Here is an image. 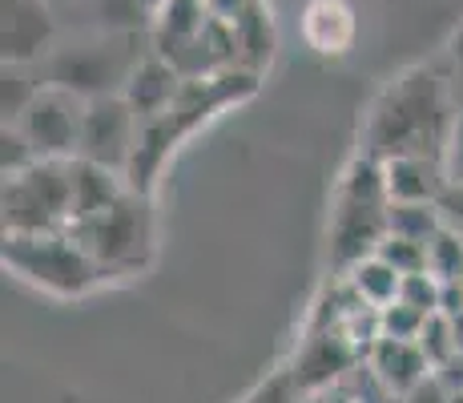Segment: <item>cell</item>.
I'll return each mask as SVG.
<instances>
[{"label":"cell","instance_id":"1","mask_svg":"<svg viewBox=\"0 0 463 403\" xmlns=\"http://www.w3.org/2000/svg\"><path fill=\"white\" fill-rule=\"evenodd\" d=\"M463 118L448 65H415L399 73L375 97L363 125V154L375 161L391 158H439L448 161Z\"/></svg>","mask_w":463,"mask_h":403},{"label":"cell","instance_id":"2","mask_svg":"<svg viewBox=\"0 0 463 403\" xmlns=\"http://www.w3.org/2000/svg\"><path fill=\"white\" fill-rule=\"evenodd\" d=\"M254 89H258V73H246V69H226V73H218V77L185 81L182 93L174 97L169 110H162L149 121H141L137 149H133L129 169H126L133 190H141V194L154 190V182H157V174H162V166L169 161V154H174L194 130H202L213 113L246 101Z\"/></svg>","mask_w":463,"mask_h":403},{"label":"cell","instance_id":"3","mask_svg":"<svg viewBox=\"0 0 463 403\" xmlns=\"http://www.w3.org/2000/svg\"><path fill=\"white\" fill-rule=\"evenodd\" d=\"M149 49L165 57L185 81L238 69L234 24L222 21L206 0H165L149 21Z\"/></svg>","mask_w":463,"mask_h":403},{"label":"cell","instance_id":"4","mask_svg":"<svg viewBox=\"0 0 463 403\" xmlns=\"http://www.w3.org/2000/svg\"><path fill=\"white\" fill-rule=\"evenodd\" d=\"M391 235V194L383 182V166L363 154L346 169L338 186L335 222H331V263L338 271H351L367 254H375L379 242Z\"/></svg>","mask_w":463,"mask_h":403},{"label":"cell","instance_id":"5","mask_svg":"<svg viewBox=\"0 0 463 403\" xmlns=\"http://www.w3.org/2000/svg\"><path fill=\"white\" fill-rule=\"evenodd\" d=\"M77 242L89 250L97 271L105 279H129V274L146 271L154 258V210H149V194L129 190L113 206L89 214V218L69 226Z\"/></svg>","mask_w":463,"mask_h":403},{"label":"cell","instance_id":"6","mask_svg":"<svg viewBox=\"0 0 463 403\" xmlns=\"http://www.w3.org/2000/svg\"><path fill=\"white\" fill-rule=\"evenodd\" d=\"M5 235H49L73 226V158H37L5 174L0 190Z\"/></svg>","mask_w":463,"mask_h":403},{"label":"cell","instance_id":"7","mask_svg":"<svg viewBox=\"0 0 463 403\" xmlns=\"http://www.w3.org/2000/svg\"><path fill=\"white\" fill-rule=\"evenodd\" d=\"M5 266L21 283L37 291L77 299L89 294L105 274L89 258V250L77 242L73 230H49V235H5Z\"/></svg>","mask_w":463,"mask_h":403},{"label":"cell","instance_id":"8","mask_svg":"<svg viewBox=\"0 0 463 403\" xmlns=\"http://www.w3.org/2000/svg\"><path fill=\"white\" fill-rule=\"evenodd\" d=\"M133 44H137V33H97V37H89L81 44H65V49L49 53L44 81L65 85L81 97L121 93L133 65L146 57Z\"/></svg>","mask_w":463,"mask_h":403},{"label":"cell","instance_id":"9","mask_svg":"<svg viewBox=\"0 0 463 403\" xmlns=\"http://www.w3.org/2000/svg\"><path fill=\"white\" fill-rule=\"evenodd\" d=\"M85 105H89V97L44 81L41 93L33 97L29 110L13 125H21V133L33 141L37 158H77L81 130H85Z\"/></svg>","mask_w":463,"mask_h":403},{"label":"cell","instance_id":"10","mask_svg":"<svg viewBox=\"0 0 463 403\" xmlns=\"http://www.w3.org/2000/svg\"><path fill=\"white\" fill-rule=\"evenodd\" d=\"M141 138V118L133 113V105L121 93L89 97L85 105V130H81V149L77 158L101 161L109 169H129V158L137 149Z\"/></svg>","mask_w":463,"mask_h":403},{"label":"cell","instance_id":"11","mask_svg":"<svg viewBox=\"0 0 463 403\" xmlns=\"http://www.w3.org/2000/svg\"><path fill=\"white\" fill-rule=\"evenodd\" d=\"M57 8L52 0H0V57L8 65H33L52 53Z\"/></svg>","mask_w":463,"mask_h":403},{"label":"cell","instance_id":"12","mask_svg":"<svg viewBox=\"0 0 463 403\" xmlns=\"http://www.w3.org/2000/svg\"><path fill=\"white\" fill-rule=\"evenodd\" d=\"M182 85H185V77L177 73L165 57H157V53L149 49L146 57L133 65V73L126 81V89H121V97L133 105V113H137L141 121H149V118H157L162 110L174 105V97L182 93Z\"/></svg>","mask_w":463,"mask_h":403},{"label":"cell","instance_id":"13","mask_svg":"<svg viewBox=\"0 0 463 403\" xmlns=\"http://www.w3.org/2000/svg\"><path fill=\"white\" fill-rule=\"evenodd\" d=\"M379 166L391 202H439L451 186V169L439 158H391Z\"/></svg>","mask_w":463,"mask_h":403},{"label":"cell","instance_id":"14","mask_svg":"<svg viewBox=\"0 0 463 403\" xmlns=\"http://www.w3.org/2000/svg\"><path fill=\"white\" fill-rule=\"evenodd\" d=\"M302 37L323 57H343L354 41V8L346 0H310L302 13Z\"/></svg>","mask_w":463,"mask_h":403},{"label":"cell","instance_id":"15","mask_svg":"<svg viewBox=\"0 0 463 403\" xmlns=\"http://www.w3.org/2000/svg\"><path fill=\"white\" fill-rule=\"evenodd\" d=\"M126 190H129V178L121 169H109L89 158H73V222L113 206Z\"/></svg>","mask_w":463,"mask_h":403},{"label":"cell","instance_id":"16","mask_svg":"<svg viewBox=\"0 0 463 403\" xmlns=\"http://www.w3.org/2000/svg\"><path fill=\"white\" fill-rule=\"evenodd\" d=\"M234 41H238V69L262 77V69L274 61V44H279V37H274V16L266 8V0H250L238 13Z\"/></svg>","mask_w":463,"mask_h":403},{"label":"cell","instance_id":"17","mask_svg":"<svg viewBox=\"0 0 463 403\" xmlns=\"http://www.w3.org/2000/svg\"><path fill=\"white\" fill-rule=\"evenodd\" d=\"M427 367H431V363H427V355L420 351V343H415V339L379 335V343H375V371H379L395 391L415 388V383L423 379Z\"/></svg>","mask_w":463,"mask_h":403},{"label":"cell","instance_id":"18","mask_svg":"<svg viewBox=\"0 0 463 403\" xmlns=\"http://www.w3.org/2000/svg\"><path fill=\"white\" fill-rule=\"evenodd\" d=\"M351 286L359 294V302L367 307H391L399 299V286H403V274L379 254H367L363 263L351 266Z\"/></svg>","mask_w":463,"mask_h":403},{"label":"cell","instance_id":"19","mask_svg":"<svg viewBox=\"0 0 463 403\" xmlns=\"http://www.w3.org/2000/svg\"><path fill=\"white\" fill-rule=\"evenodd\" d=\"M93 16L97 33H137L149 29L154 13L146 8V0H81Z\"/></svg>","mask_w":463,"mask_h":403},{"label":"cell","instance_id":"20","mask_svg":"<svg viewBox=\"0 0 463 403\" xmlns=\"http://www.w3.org/2000/svg\"><path fill=\"white\" fill-rule=\"evenodd\" d=\"M427 271L439 283L463 279V235L456 226H448V222L427 238Z\"/></svg>","mask_w":463,"mask_h":403},{"label":"cell","instance_id":"21","mask_svg":"<svg viewBox=\"0 0 463 403\" xmlns=\"http://www.w3.org/2000/svg\"><path fill=\"white\" fill-rule=\"evenodd\" d=\"M443 226L439 202H391V235L427 242Z\"/></svg>","mask_w":463,"mask_h":403},{"label":"cell","instance_id":"22","mask_svg":"<svg viewBox=\"0 0 463 403\" xmlns=\"http://www.w3.org/2000/svg\"><path fill=\"white\" fill-rule=\"evenodd\" d=\"M41 85L44 81L29 77V65H8L5 61V73H0V113H5V121L21 118L33 97L41 93Z\"/></svg>","mask_w":463,"mask_h":403},{"label":"cell","instance_id":"23","mask_svg":"<svg viewBox=\"0 0 463 403\" xmlns=\"http://www.w3.org/2000/svg\"><path fill=\"white\" fill-rule=\"evenodd\" d=\"M420 351L427 355V363L431 367H443V363H451L459 355V347H456V331H451V319L443 315V311H435V315H427L423 322V331H420Z\"/></svg>","mask_w":463,"mask_h":403},{"label":"cell","instance_id":"24","mask_svg":"<svg viewBox=\"0 0 463 403\" xmlns=\"http://www.w3.org/2000/svg\"><path fill=\"white\" fill-rule=\"evenodd\" d=\"M379 258H387L399 274H420L427 271V242L420 238H403V235H387L375 250Z\"/></svg>","mask_w":463,"mask_h":403},{"label":"cell","instance_id":"25","mask_svg":"<svg viewBox=\"0 0 463 403\" xmlns=\"http://www.w3.org/2000/svg\"><path fill=\"white\" fill-rule=\"evenodd\" d=\"M439 294H443V283L435 279L431 271L403 274V286H399V299H403L407 307L423 311V315H435V311H439Z\"/></svg>","mask_w":463,"mask_h":403},{"label":"cell","instance_id":"26","mask_svg":"<svg viewBox=\"0 0 463 403\" xmlns=\"http://www.w3.org/2000/svg\"><path fill=\"white\" fill-rule=\"evenodd\" d=\"M427 315L415 307H407L403 299H395L391 307H379V331L391 339H420Z\"/></svg>","mask_w":463,"mask_h":403},{"label":"cell","instance_id":"27","mask_svg":"<svg viewBox=\"0 0 463 403\" xmlns=\"http://www.w3.org/2000/svg\"><path fill=\"white\" fill-rule=\"evenodd\" d=\"M33 161H37L33 141L21 133V125L5 121V130H0V169H5V174H16V169L33 166Z\"/></svg>","mask_w":463,"mask_h":403},{"label":"cell","instance_id":"28","mask_svg":"<svg viewBox=\"0 0 463 403\" xmlns=\"http://www.w3.org/2000/svg\"><path fill=\"white\" fill-rule=\"evenodd\" d=\"M439 210H443V222H448V226H456L463 235V182H451L448 190H443Z\"/></svg>","mask_w":463,"mask_h":403},{"label":"cell","instance_id":"29","mask_svg":"<svg viewBox=\"0 0 463 403\" xmlns=\"http://www.w3.org/2000/svg\"><path fill=\"white\" fill-rule=\"evenodd\" d=\"M448 77H451V85H456V97H459V105H463V29L451 37V44H448Z\"/></svg>","mask_w":463,"mask_h":403},{"label":"cell","instance_id":"30","mask_svg":"<svg viewBox=\"0 0 463 403\" xmlns=\"http://www.w3.org/2000/svg\"><path fill=\"white\" fill-rule=\"evenodd\" d=\"M448 169H451V182H463V118H459L456 141H451V154H448Z\"/></svg>","mask_w":463,"mask_h":403},{"label":"cell","instance_id":"31","mask_svg":"<svg viewBox=\"0 0 463 403\" xmlns=\"http://www.w3.org/2000/svg\"><path fill=\"white\" fill-rule=\"evenodd\" d=\"M206 5H210L218 16H222V21H230V24H234V21H238V13H242V8L250 5V0H206Z\"/></svg>","mask_w":463,"mask_h":403},{"label":"cell","instance_id":"32","mask_svg":"<svg viewBox=\"0 0 463 403\" xmlns=\"http://www.w3.org/2000/svg\"><path fill=\"white\" fill-rule=\"evenodd\" d=\"M65 5H81V0H52V8H65Z\"/></svg>","mask_w":463,"mask_h":403},{"label":"cell","instance_id":"33","mask_svg":"<svg viewBox=\"0 0 463 403\" xmlns=\"http://www.w3.org/2000/svg\"><path fill=\"white\" fill-rule=\"evenodd\" d=\"M459 286H463V279H459Z\"/></svg>","mask_w":463,"mask_h":403}]
</instances>
